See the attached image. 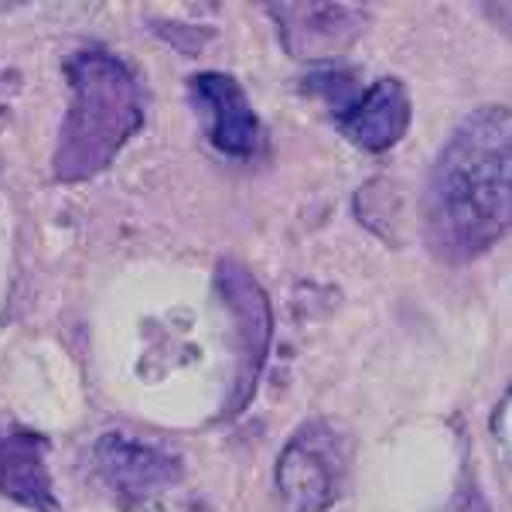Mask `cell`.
<instances>
[{
	"mask_svg": "<svg viewBox=\"0 0 512 512\" xmlns=\"http://www.w3.org/2000/svg\"><path fill=\"white\" fill-rule=\"evenodd\" d=\"M424 239L448 263L489 253L512 219V117L502 103L468 113L441 147L420 202Z\"/></svg>",
	"mask_w": 512,
	"mask_h": 512,
	"instance_id": "obj_1",
	"label": "cell"
},
{
	"mask_svg": "<svg viewBox=\"0 0 512 512\" xmlns=\"http://www.w3.org/2000/svg\"><path fill=\"white\" fill-rule=\"evenodd\" d=\"M69 110H65L52 175L62 185L96 178L144 127L140 82L120 55L110 48H79L65 59Z\"/></svg>",
	"mask_w": 512,
	"mask_h": 512,
	"instance_id": "obj_2",
	"label": "cell"
},
{
	"mask_svg": "<svg viewBox=\"0 0 512 512\" xmlns=\"http://www.w3.org/2000/svg\"><path fill=\"white\" fill-rule=\"evenodd\" d=\"M349 472V437L332 420H308L284 444L274 485L284 512H328Z\"/></svg>",
	"mask_w": 512,
	"mask_h": 512,
	"instance_id": "obj_3",
	"label": "cell"
},
{
	"mask_svg": "<svg viewBox=\"0 0 512 512\" xmlns=\"http://www.w3.org/2000/svg\"><path fill=\"white\" fill-rule=\"evenodd\" d=\"M216 287L222 304L229 308V315L236 318L239 369H236V390L229 396L236 414L256 393V379L263 373V362H267L270 352V335H274V308H270V297L260 287V280L236 260L219 263Z\"/></svg>",
	"mask_w": 512,
	"mask_h": 512,
	"instance_id": "obj_4",
	"label": "cell"
},
{
	"mask_svg": "<svg viewBox=\"0 0 512 512\" xmlns=\"http://www.w3.org/2000/svg\"><path fill=\"white\" fill-rule=\"evenodd\" d=\"M96 475L127 502H144L181 482V458L140 437L110 431L93 448Z\"/></svg>",
	"mask_w": 512,
	"mask_h": 512,
	"instance_id": "obj_5",
	"label": "cell"
},
{
	"mask_svg": "<svg viewBox=\"0 0 512 512\" xmlns=\"http://www.w3.org/2000/svg\"><path fill=\"white\" fill-rule=\"evenodd\" d=\"M270 18H277L280 41L294 59H332L369 28L362 4H274Z\"/></svg>",
	"mask_w": 512,
	"mask_h": 512,
	"instance_id": "obj_6",
	"label": "cell"
},
{
	"mask_svg": "<svg viewBox=\"0 0 512 512\" xmlns=\"http://www.w3.org/2000/svg\"><path fill=\"white\" fill-rule=\"evenodd\" d=\"M410 117H414V106H410L403 79L383 76L349 99L345 110L335 113V127L349 144L362 147L366 154H386L410 130Z\"/></svg>",
	"mask_w": 512,
	"mask_h": 512,
	"instance_id": "obj_7",
	"label": "cell"
},
{
	"mask_svg": "<svg viewBox=\"0 0 512 512\" xmlns=\"http://www.w3.org/2000/svg\"><path fill=\"white\" fill-rule=\"evenodd\" d=\"M48 448H52V437L35 427H0V495L4 499L31 512H62L45 461Z\"/></svg>",
	"mask_w": 512,
	"mask_h": 512,
	"instance_id": "obj_8",
	"label": "cell"
},
{
	"mask_svg": "<svg viewBox=\"0 0 512 512\" xmlns=\"http://www.w3.org/2000/svg\"><path fill=\"white\" fill-rule=\"evenodd\" d=\"M192 93L209 117L212 147L229 158H253L260 147V117L250 106V96L229 72H198L192 76Z\"/></svg>",
	"mask_w": 512,
	"mask_h": 512,
	"instance_id": "obj_9",
	"label": "cell"
}]
</instances>
